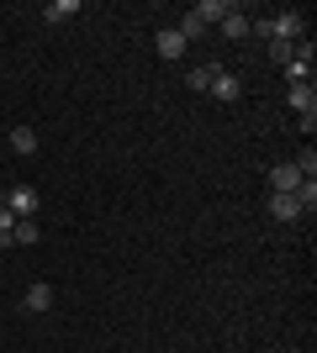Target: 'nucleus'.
<instances>
[{
	"label": "nucleus",
	"mask_w": 317,
	"mask_h": 353,
	"mask_svg": "<svg viewBox=\"0 0 317 353\" xmlns=\"http://www.w3.org/2000/svg\"><path fill=\"white\" fill-rule=\"evenodd\" d=\"M0 206L11 211L16 221H37V206H43V195L32 190V185H16V190L6 195V201H0Z\"/></svg>",
	"instance_id": "1"
},
{
	"label": "nucleus",
	"mask_w": 317,
	"mask_h": 353,
	"mask_svg": "<svg viewBox=\"0 0 317 353\" xmlns=\"http://www.w3.org/2000/svg\"><path fill=\"white\" fill-rule=\"evenodd\" d=\"M270 21H275V37H280V43H302L307 37L302 11H280V16H270Z\"/></svg>",
	"instance_id": "2"
},
{
	"label": "nucleus",
	"mask_w": 317,
	"mask_h": 353,
	"mask_svg": "<svg viewBox=\"0 0 317 353\" xmlns=\"http://www.w3.org/2000/svg\"><path fill=\"white\" fill-rule=\"evenodd\" d=\"M265 179H270V190H275V195H296V185H302V174H296V163H291V159H286V163H275Z\"/></svg>",
	"instance_id": "3"
},
{
	"label": "nucleus",
	"mask_w": 317,
	"mask_h": 353,
	"mask_svg": "<svg viewBox=\"0 0 317 353\" xmlns=\"http://www.w3.org/2000/svg\"><path fill=\"white\" fill-rule=\"evenodd\" d=\"M206 95H211V101H238V95H243V79H238V74H227V69H217V79H211V90H206Z\"/></svg>",
	"instance_id": "4"
},
{
	"label": "nucleus",
	"mask_w": 317,
	"mask_h": 353,
	"mask_svg": "<svg viewBox=\"0 0 317 353\" xmlns=\"http://www.w3.org/2000/svg\"><path fill=\"white\" fill-rule=\"evenodd\" d=\"M286 105L296 111V117H312V111H317V90L312 85H291L286 90Z\"/></svg>",
	"instance_id": "5"
},
{
	"label": "nucleus",
	"mask_w": 317,
	"mask_h": 353,
	"mask_svg": "<svg viewBox=\"0 0 317 353\" xmlns=\"http://www.w3.org/2000/svg\"><path fill=\"white\" fill-rule=\"evenodd\" d=\"M153 48H159V59H185V48H191V43H185L175 27H164L159 37H153Z\"/></svg>",
	"instance_id": "6"
},
{
	"label": "nucleus",
	"mask_w": 317,
	"mask_h": 353,
	"mask_svg": "<svg viewBox=\"0 0 317 353\" xmlns=\"http://www.w3.org/2000/svg\"><path fill=\"white\" fill-rule=\"evenodd\" d=\"M21 311H53V285H27V295H21Z\"/></svg>",
	"instance_id": "7"
},
{
	"label": "nucleus",
	"mask_w": 317,
	"mask_h": 353,
	"mask_svg": "<svg viewBox=\"0 0 317 353\" xmlns=\"http://www.w3.org/2000/svg\"><path fill=\"white\" fill-rule=\"evenodd\" d=\"M217 27H222V37H233V43H243V37H249V16H243L238 6H233V11H227L222 21H217Z\"/></svg>",
	"instance_id": "8"
},
{
	"label": "nucleus",
	"mask_w": 317,
	"mask_h": 353,
	"mask_svg": "<svg viewBox=\"0 0 317 353\" xmlns=\"http://www.w3.org/2000/svg\"><path fill=\"white\" fill-rule=\"evenodd\" d=\"M270 216H275V221H302L296 195H270Z\"/></svg>",
	"instance_id": "9"
},
{
	"label": "nucleus",
	"mask_w": 317,
	"mask_h": 353,
	"mask_svg": "<svg viewBox=\"0 0 317 353\" xmlns=\"http://www.w3.org/2000/svg\"><path fill=\"white\" fill-rule=\"evenodd\" d=\"M227 11H233V6H222V0H201V6H196L191 16H196V21H206V27H217V21H222Z\"/></svg>",
	"instance_id": "10"
},
{
	"label": "nucleus",
	"mask_w": 317,
	"mask_h": 353,
	"mask_svg": "<svg viewBox=\"0 0 317 353\" xmlns=\"http://www.w3.org/2000/svg\"><path fill=\"white\" fill-rule=\"evenodd\" d=\"M11 153H37V132L32 127H11Z\"/></svg>",
	"instance_id": "11"
},
{
	"label": "nucleus",
	"mask_w": 317,
	"mask_h": 353,
	"mask_svg": "<svg viewBox=\"0 0 317 353\" xmlns=\"http://www.w3.org/2000/svg\"><path fill=\"white\" fill-rule=\"evenodd\" d=\"M211 79H217V63H201V69L185 74V85H191V90H211Z\"/></svg>",
	"instance_id": "12"
},
{
	"label": "nucleus",
	"mask_w": 317,
	"mask_h": 353,
	"mask_svg": "<svg viewBox=\"0 0 317 353\" xmlns=\"http://www.w3.org/2000/svg\"><path fill=\"white\" fill-rule=\"evenodd\" d=\"M37 237H43V227H37V221H16V232H11V243H21V248H32V243H37Z\"/></svg>",
	"instance_id": "13"
},
{
	"label": "nucleus",
	"mask_w": 317,
	"mask_h": 353,
	"mask_svg": "<svg viewBox=\"0 0 317 353\" xmlns=\"http://www.w3.org/2000/svg\"><path fill=\"white\" fill-rule=\"evenodd\" d=\"M175 32H180L185 43H196V37H206V21H196V16L185 11V16H180V27H175Z\"/></svg>",
	"instance_id": "14"
},
{
	"label": "nucleus",
	"mask_w": 317,
	"mask_h": 353,
	"mask_svg": "<svg viewBox=\"0 0 317 353\" xmlns=\"http://www.w3.org/2000/svg\"><path fill=\"white\" fill-rule=\"evenodd\" d=\"M296 206H302V216L317 206V179H302V185H296Z\"/></svg>",
	"instance_id": "15"
},
{
	"label": "nucleus",
	"mask_w": 317,
	"mask_h": 353,
	"mask_svg": "<svg viewBox=\"0 0 317 353\" xmlns=\"http://www.w3.org/2000/svg\"><path fill=\"white\" fill-rule=\"evenodd\" d=\"M69 16H79V0H53L48 6V21H69Z\"/></svg>",
	"instance_id": "16"
},
{
	"label": "nucleus",
	"mask_w": 317,
	"mask_h": 353,
	"mask_svg": "<svg viewBox=\"0 0 317 353\" xmlns=\"http://www.w3.org/2000/svg\"><path fill=\"white\" fill-rule=\"evenodd\" d=\"M286 79H291V85H312V63L291 59V63H286Z\"/></svg>",
	"instance_id": "17"
},
{
	"label": "nucleus",
	"mask_w": 317,
	"mask_h": 353,
	"mask_svg": "<svg viewBox=\"0 0 317 353\" xmlns=\"http://www.w3.org/2000/svg\"><path fill=\"white\" fill-rule=\"evenodd\" d=\"M11 232H16V216L0 206V248H11Z\"/></svg>",
	"instance_id": "18"
},
{
	"label": "nucleus",
	"mask_w": 317,
	"mask_h": 353,
	"mask_svg": "<svg viewBox=\"0 0 317 353\" xmlns=\"http://www.w3.org/2000/svg\"><path fill=\"white\" fill-rule=\"evenodd\" d=\"M291 48H296V43H280V37H275V43H270V59L275 63H291Z\"/></svg>",
	"instance_id": "19"
}]
</instances>
